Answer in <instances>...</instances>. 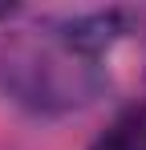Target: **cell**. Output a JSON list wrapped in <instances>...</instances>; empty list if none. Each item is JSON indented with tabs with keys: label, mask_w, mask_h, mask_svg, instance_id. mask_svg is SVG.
I'll return each mask as SVG.
<instances>
[{
	"label": "cell",
	"mask_w": 146,
	"mask_h": 150,
	"mask_svg": "<svg viewBox=\"0 0 146 150\" xmlns=\"http://www.w3.org/2000/svg\"><path fill=\"white\" fill-rule=\"evenodd\" d=\"M8 12H12V8H4V4H0V21H4V16H8Z\"/></svg>",
	"instance_id": "277c9868"
},
{
	"label": "cell",
	"mask_w": 146,
	"mask_h": 150,
	"mask_svg": "<svg viewBox=\"0 0 146 150\" xmlns=\"http://www.w3.org/2000/svg\"><path fill=\"white\" fill-rule=\"evenodd\" d=\"M118 33V12L57 16L12 28L0 45V89L37 114L81 110L101 89V57Z\"/></svg>",
	"instance_id": "6da1fadb"
},
{
	"label": "cell",
	"mask_w": 146,
	"mask_h": 150,
	"mask_svg": "<svg viewBox=\"0 0 146 150\" xmlns=\"http://www.w3.org/2000/svg\"><path fill=\"white\" fill-rule=\"evenodd\" d=\"M118 126L130 134V142H134L138 150H146V101H142V105H134L130 114H122Z\"/></svg>",
	"instance_id": "7a4b0ae2"
},
{
	"label": "cell",
	"mask_w": 146,
	"mask_h": 150,
	"mask_svg": "<svg viewBox=\"0 0 146 150\" xmlns=\"http://www.w3.org/2000/svg\"><path fill=\"white\" fill-rule=\"evenodd\" d=\"M89 150H138V146H134V142H130V134L114 122V126H110V130H106V134H101Z\"/></svg>",
	"instance_id": "3957f363"
}]
</instances>
